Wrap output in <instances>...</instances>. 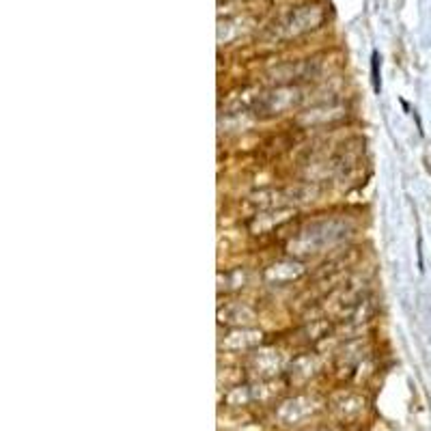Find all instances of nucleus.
I'll return each mask as SVG.
<instances>
[{
	"instance_id": "f257e3e1",
	"label": "nucleus",
	"mask_w": 431,
	"mask_h": 431,
	"mask_svg": "<svg viewBox=\"0 0 431 431\" xmlns=\"http://www.w3.org/2000/svg\"><path fill=\"white\" fill-rule=\"evenodd\" d=\"M371 80H373V89L376 93H380V58H378V52H373L371 56Z\"/></svg>"
}]
</instances>
